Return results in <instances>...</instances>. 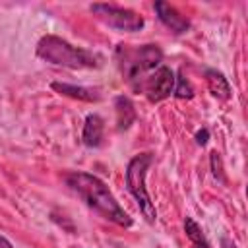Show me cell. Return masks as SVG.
Returning <instances> with one entry per match:
<instances>
[{"label": "cell", "mask_w": 248, "mask_h": 248, "mask_svg": "<svg viewBox=\"0 0 248 248\" xmlns=\"http://www.w3.org/2000/svg\"><path fill=\"white\" fill-rule=\"evenodd\" d=\"M66 184L68 188L87 205L91 207L95 213H99L103 219L120 225V227H130L132 225V217L120 207V203L116 202V198L112 196V192L108 190V186L89 174V172H70L66 174Z\"/></svg>", "instance_id": "1"}, {"label": "cell", "mask_w": 248, "mask_h": 248, "mask_svg": "<svg viewBox=\"0 0 248 248\" xmlns=\"http://www.w3.org/2000/svg\"><path fill=\"white\" fill-rule=\"evenodd\" d=\"M172 95L178 99H192L194 97V89L190 85V81L186 78H182V74H178L174 78V87H172Z\"/></svg>", "instance_id": "13"}, {"label": "cell", "mask_w": 248, "mask_h": 248, "mask_svg": "<svg viewBox=\"0 0 248 248\" xmlns=\"http://www.w3.org/2000/svg\"><path fill=\"white\" fill-rule=\"evenodd\" d=\"M114 107H116V122H118V130H126L132 126V122L136 120V110L134 105L128 97L118 95L114 99Z\"/></svg>", "instance_id": "11"}, {"label": "cell", "mask_w": 248, "mask_h": 248, "mask_svg": "<svg viewBox=\"0 0 248 248\" xmlns=\"http://www.w3.org/2000/svg\"><path fill=\"white\" fill-rule=\"evenodd\" d=\"M37 56L45 62H50L54 66H64L72 70H83V68H101L103 56L79 46L70 45L68 41L56 37V35H45L37 43Z\"/></svg>", "instance_id": "2"}, {"label": "cell", "mask_w": 248, "mask_h": 248, "mask_svg": "<svg viewBox=\"0 0 248 248\" xmlns=\"http://www.w3.org/2000/svg\"><path fill=\"white\" fill-rule=\"evenodd\" d=\"M172 87H174V72L163 64L134 85L136 91L143 93L153 103L167 99L172 93Z\"/></svg>", "instance_id": "6"}, {"label": "cell", "mask_w": 248, "mask_h": 248, "mask_svg": "<svg viewBox=\"0 0 248 248\" xmlns=\"http://www.w3.org/2000/svg\"><path fill=\"white\" fill-rule=\"evenodd\" d=\"M151 163H153L151 153H138V155H134L130 159V163L126 167L128 192L138 202V207L143 213V217L147 219V223H155V219H157L155 205H153L151 196H149V192L145 188V176H147V169L151 167Z\"/></svg>", "instance_id": "4"}, {"label": "cell", "mask_w": 248, "mask_h": 248, "mask_svg": "<svg viewBox=\"0 0 248 248\" xmlns=\"http://www.w3.org/2000/svg\"><path fill=\"white\" fill-rule=\"evenodd\" d=\"M207 138H209V132L203 128V130H200L198 134H196V141L200 143V145H205V141H207Z\"/></svg>", "instance_id": "14"}, {"label": "cell", "mask_w": 248, "mask_h": 248, "mask_svg": "<svg viewBox=\"0 0 248 248\" xmlns=\"http://www.w3.org/2000/svg\"><path fill=\"white\" fill-rule=\"evenodd\" d=\"M221 248H236V244L229 236H221Z\"/></svg>", "instance_id": "15"}, {"label": "cell", "mask_w": 248, "mask_h": 248, "mask_svg": "<svg viewBox=\"0 0 248 248\" xmlns=\"http://www.w3.org/2000/svg\"><path fill=\"white\" fill-rule=\"evenodd\" d=\"M184 232L190 238L192 248H211L209 242H207V238H205V234H203V231L200 229V225L192 217H186L184 219Z\"/></svg>", "instance_id": "12"}, {"label": "cell", "mask_w": 248, "mask_h": 248, "mask_svg": "<svg viewBox=\"0 0 248 248\" xmlns=\"http://www.w3.org/2000/svg\"><path fill=\"white\" fill-rule=\"evenodd\" d=\"M122 78L132 87L163 62V52L157 45H118L114 52Z\"/></svg>", "instance_id": "3"}, {"label": "cell", "mask_w": 248, "mask_h": 248, "mask_svg": "<svg viewBox=\"0 0 248 248\" xmlns=\"http://www.w3.org/2000/svg\"><path fill=\"white\" fill-rule=\"evenodd\" d=\"M153 8L157 12L159 21L167 29H170L174 35H182V33H186L190 29V21L184 16H180V12L176 8H172L170 4H167V2H155Z\"/></svg>", "instance_id": "7"}, {"label": "cell", "mask_w": 248, "mask_h": 248, "mask_svg": "<svg viewBox=\"0 0 248 248\" xmlns=\"http://www.w3.org/2000/svg\"><path fill=\"white\" fill-rule=\"evenodd\" d=\"M52 89L58 91L60 95H66V97H72V99H79V101H87V103H93V101H99L101 99L99 89H93V87H83V85H72V83L54 81L52 83Z\"/></svg>", "instance_id": "8"}, {"label": "cell", "mask_w": 248, "mask_h": 248, "mask_svg": "<svg viewBox=\"0 0 248 248\" xmlns=\"http://www.w3.org/2000/svg\"><path fill=\"white\" fill-rule=\"evenodd\" d=\"M205 79H207V87L211 91L213 97L221 99V101H227L231 97V85L227 81V78L217 72V70H207L205 72Z\"/></svg>", "instance_id": "10"}, {"label": "cell", "mask_w": 248, "mask_h": 248, "mask_svg": "<svg viewBox=\"0 0 248 248\" xmlns=\"http://www.w3.org/2000/svg\"><path fill=\"white\" fill-rule=\"evenodd\" d=\"M0 248H12V242L2 234H0Z\"/></svg>", "instance_id": "16"}, {"label": "cell", "mask_w": 248, "mask_h": 248, "mask_svg": "<svg viewBox=\"0 0 248 248\" xmlns=\"http://www.w3.org/2000/svg\"><path fill=\"white\" fill-rule=\"evenodd\" d=\"M91 12L97 16V19H101L105 25L118 29V31H140L145 21L140 14H136L134 10L128 8H120L114 4H91Z\"/></svg>", "instance_id": "5"}, {"label": "cell", "mask_w": 248, "mask_h": 248, "mask_svg": "<svg viewBox=\"0 0 248 248\" xmlns=\"http://www.w3.org/2000/svg\"><path fill=\"white\" fill-rule=\"evenodd\" d=\"M103 132H105V122L99 114H89L83 124L81 140L87 147H99L103 141Z\"/></svg>", "instance_id": "9"}]
</instances>
